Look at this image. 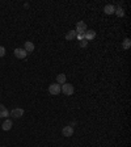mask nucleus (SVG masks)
<instances>
[{"instance_id":"obj_1","label":"nucleus","mask_w":131,"mask_h":147,"mask_svg":"<svg viewBox=\"0 0 131 147\" xmlns=\"http://www.w3.org/2000/svg\"><path fill=\"white\" fill-rule=\"evenodd\" d=\"M74 85L72 84H68V83H64L62 87V92L64 95H67V96H71V95H74Z\"/></svg>"},{"instance_id":"obj_12","label":"nucleus","mask_w":131,"mask_h":147,"mask_svg":"<svg viewBox=\"0 0 131 147\" xmlns=\"http://www.w3.org/2000/svg\"><path fill=\"white\" fill-rule=\"evenodd\" d=\"M8 114H9V113H8V109H7L5 107H4L3 104H0V117H8Z\"/></svg>"},{"instance_id":"obj_7","label":"nucleus","mask_w":131,"mask_h":147,"mask_svg":"<svg viewBox=\"0 0 131 147\" xmlns=\"http://www.w3.org/2000/svg\"><path fill=\"white\" fill-rule=\"evenodd\" d=\"M34 44L33 42H30V41H26L25 45H24V50L26 51V53H33L34 51Z\"/></svg>"},{"instance_id":"obj_8","label":"nucleus","mask_w":131,"mask_h":147,"mask_svg":"<svg viewBox=\"0 0 131 147\" xmlns=\"http://www.w3.org/2000/svg\"><path fill=\"white\" fill-rule=\"evenodd\" d=\"M84 38L89 42V41H92V40H94L96 38V32L94 30H88V32H85L84 33Z\"/></svg>"},{"instance_id":"obj_16","label":"nucleus","mask_w":131,"mask_h":147,"mask_svg":"<svg viewBox=\"0 0 131 147\" xmlns=\"http://www.w3.org/2000/svg\"><path fill=\"white\" fill-rule=\"evenodd\" d=\"M87 46H88V41L85 38L83 41H80V47H87Z\"/></svg>"},{"instance_id":"obj_4","label":"nucleus","mask_w":131,"mask_h":147,"mask_svg":"<svg viewBox=\"0 0 131 147\" xmlns=\"http://www.w3.org/2000/svg\"><path fill=\"white\" fill-rule=\"evenodd\" d=\"M9 114L12 117H15V118H20V117L24 116V109H21V108H15V109L11 110Z\"/></svg>"},{"instance_id":"obj_15","label":"nucleus","mask_w":131,"mask_h":147,"mask_svg":"<svg viewBox=\"0 0 131 147\" xmlns=\"http://www.w3.org/2000/svg\"><path fill=\"white\" fill-rule=\"evenodd\" d=\"M114 13H116V15L118 16V17H123V16H125V11L122 9L121 7H118V8H116V12H114Z\"/></svg>"},{"instance_id":"obj_11","label":"nucleus","mask_w":131,"mask_h":147,"mask_svg":"<svg viewBox=\"0 0 131 147\" xmlns=\"http://www.w3.org/2000/svg\"><path fill=\"white\" fill-rule=\"evenodd\" d=\"M76 36H78V33H76L75 30H70L67 34H66V40L67 41H72V40H75Z\"/></svg>"},{"instance_id":"obj_9","label":"nucleus","mask_w":131,"mask_h":147,"mask_svg":"<svg viewBox=\"0 0 131 147\" xmlns=\"http://www.w3.org/2000/svg\"><path fill=\"white\" fill-rule=\"evenodd\" d=\"M13 126V122L11 121V119H5V121L3 122V125H1V129H3L4 132H8V130H11Z\"/></svg>"},{"instance_id":"obj_3","label":"nucleus","mask_w":131,"mask_h":147,"mask_svg":"<svg viewBox=\"0 0 131 147\" xmlns=\"http://www.w3.org/2000/svg\"><path fill=\"white\" fill-rule=\"evenodd\" d=\"M49 92H50V95H59L60 93V85L58 84V83H55V84H50V87H49Z\"/></svg>"},{"instance_id":"obj_13","label":"nucleus","mask_w":131,"mask_h":147,"mask_svg":"<svg viewBox=\"0 0 131 147\" xmlns=\"http://www.w3.org/2000/svg\"><path fill=\"white\" fill-rule=\"evenodd\" d=\"M66 75L64 74H59V75L56 76V83H58V84H64L66 83Z\"/></svg>"},{"instance_id":"obj_14","label":"nucleus","mask_w":131,"mask_h":147,"mask_svg":"<svg viewBox=\"0 0 131 147\" xmlns=\"http://www.w3.org/2000/svg\"><path fill=\"white\" fill-rule=\"evenodd\" d=\"M131 46V41L130 38H126L125 41H123V44H122V47H123V50H128Z\"/></svg>"},{"instance_id":"obj_2","label":"nucleus","mask_w":131,"mask_h":147,"mask_svg":"<svg viewBox=\"0 0 131 147\" xmlns=\"http://www.w3.org/2000/svg\"><path fill=\"white\" fill-rule=\"evenodd\" d=\"M75 32L78 33V34H84L85 32H87V24H85L84 21H79L78 24H76Z\"/></svg>"},{"instance_id":"obj_18","label":"nucleus","mask_w":131,"mask_h":147,"mask_svg":"<svg viewBox=\"0 0 131 147\" xmlns=\"http://www.w3.org/2000/svg\"><path fill=\"white\" fill-rule=\"evenodd\" d=\"M76 38H78L79 41H83V40H84V34H78V36H76Z\"/></svg>"},{"instance_id":"obj_6","label":"nucleus","mask_w":131,"mask_h":147,"mask_svg":"<svg viewBox=\"0 0 131 147\" xmlns=\"http://www.w3.org/2000/svg\"><path fill=\"white\" fill-rule=\"evenodd\" d=\"M62 134L64 135V137H72V135H74V128H72V126H66V128H63Z\"/></svg>"},{"instance_id":"obj_5","label":"nucleus","mask_w":131,"mask_h":147,"mask_svg":"<svg viewBox=\"0 0 131 147\" xmlns=\"http://www.w3.org/2000/svg\"><path fill=\"white\" fill-rule=\"evenodd\" d=\"M26 55H28V53H26L24 49H15V56L16 58L24 59V58H26Z\"/></svg>"},{"instance_id":"obj_19","label":"nucleus","mask_w":131,"mask_h":147,"mask_svg":"<svg viewBox=\"0 0 131 147\" xmlns=\"http://www.w3.org/2000/svg\"><path fill=\"white\" fill-rule=\"evenodd\" d=\"M1 147H4V146H1Z\"/></svg>"},{"instance_id":"obj_10","label":"nucleus","mask_w":131,"mask_h":147,"mask_svg":"<svg viewBox=\"0 0 131 147\" xmlns=\"http://www.w3.org/2000/svg\"><path fill=\"white\" fill-rule=\"evenodd\" d=\"M104 12H105L106 15H113V13L116 12V7L113 5V4H108V5H105V8H104Z\"/></svg>"},{"instance_id":"obj_17","label":"nucleus","mask_w":131,"mask_h":147,"mask_svg":"<svg viewBox=\"0 0 131 147\" xmlns=\"http://www.w3.org/2000/svg\"><path fill=\"white\" fill-rule=\"evenodd\" d=\"M4 55H5V47L0 46V58H1V56H4Z\"/></svg>"}]
</instances>
